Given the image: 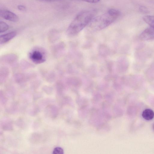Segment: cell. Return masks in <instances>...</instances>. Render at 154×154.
I'll return each instance as SVG.
<instances>
[{
	"label": "cell",
	"mask_w": 154,
	"mask_h": 154,
	"mask_svg": "<svg viewBox=\"0 0 154 154\" xmlns=\"http://www.w3.org/2000/svg\"><path fill=\"white\" fill-rule=\"evenodd\" d=\"M8 25L5 22L0 21V32L2 33L7 31L8 29Z\"/></svg>",
	"instance_id": "9c48e42d"
},
{
	"label": "cell",
	"mask_w": 154,
	"mask_h": 154,
	"mask_svg": "<svg viewBox=\"0 0 154 154\" xmlns=\"http://www.w3.org/2000/svg\"><path fill=\"white\" fill-rule=\"evenodd\" d=\"M16 35V32L12 31L0 35V44H4L8 42L14 37Z\"/></svg>",
	"instance_id": "8992f818"
},
{
	"label": "cell",
	"mask_w": 154,
	"mask_h": 154,
	"mask_svg": "<svg viewBox=\"0 0 154 154\" xmlns=\"http://www.w3.org/2000/svg\"><path fill=\"white\" fill-rule=\"evenodd\" d=\"M120 15L118 10L110 9L104 13L94 17L89 23V26L94 30H102L113 23Z\"/></svg>",
	"instance_id": "7a4b0ae2"
},
{
	"label": "cell",
	"mask_w": 154,
	"mask_h": 154,
	"mask_svg": "<svg viewBox=\"0 0 154 154\" xmlns=\"http://www.w3.org/2000/svg\"><path fill=\"white\" fill-rule=\"evenodd\" d=\"M139 38L143 41L154 40V28L150 26L145 29L140 34Z\"/></svg>",
	"instance_id": "277c9868"
},
{
	"label": "cell",
	"mask_w": 154,
	"mask_h": 154,
	"mask_svg": "<svg viewBox=\"0 0 154 154\" xmlns=\"http://www.w3.org/2000/svg\"><path fill=\"white\" fill-rule=\"evenodd\" d=\"M39 0L45 1H53L55 0Z\"/></svg>",
	"instance_id": "4fadbf2b"
},
{
	"label": "cell",
	"mask_w": 154,
	"mask_h": 154,
	"mask_svg": "<svg viewBox=\"0 0 154 154\" xmlns=\"http://www.w3.org/2000/svg\"><path fill=\"white\" fill-rule=\"evenodd\" d=\"M95 11L94 10H86L79 13L69 26L66 33L69 36L74 35L80 32L94 17Z\"/></svg>",
	"instance_id": "6da1fadb"
},
{
	"label": "cell",
	"mask_w": 154,
	"mask_h": 154,
	"mask_svg": "<svg viewBox=\"0 0 154 154\" xmlns=\"http://www.w3.org/2000/svg\"><path fill=\"white\" fill-rule=\"evenodd\" d=\"M0 15L4 19L12 22H17L19 20L18 17L15 14L8 10L1 9Z\"/></svg>",
	"instance_id": "5b68a950"
},
{
	"label": "cell",
	"mask_w": 154,
	"mask_h": 154,
	"mask_svg": "<svg viewBox=\"0 0 154 154\" xmlns=\"http://www.w3.org/2000/svg\"><path fill=\"white\" fill-rule=\"evenodd\" d=\"M29 57L30 60L35 64H40L45 61L44 53L38 49L32 50L29 53Z\"/></svg>",
	"instance_id": "3957f363"
},
{
	"label": "cell",
	"mask_w": 154,
	"mask_h": 154,
	"mask_svg": "<svg viewBox=\"0 0 154 154\" xmlns=\"http://www.w3.org/2000/svg\"><path fill=\"white\" fill-rule=\"evenodd\" d=\"M142 115L145 119L150 120L154 117V112L151 109H146L143 112Z\"/></svg>",
	"instance_id": "52a82bcc"
},
{
	"label": "cell",
	"mask_w": 154,
	"mask_h": 154,
	"mask_svg": "<svg viewBox=\"0 0 154 154\" xmlns=\"http://www.w3.org/2000/svg\"><path fill=\"white\" fill-rule=\"evenodd\" d=\"M153 129L154 130V124L153 125Z\"/></svg>",
	"instance_id": "5bb4252c"
},
{
	"label": "cell",
	"mask_w": 154,
	"mask_h": 154,
	"mask_svg": "<svg viewBox=\"0 0 154 154\" xmlns=\"http://www.w3.org/2000/svg\"><path fill=\"white\" fill-rule=\"evenodd\" d=\"M63 153V149L60 147H56L55 148L53 152L54 154H62Z\"/></svg>",
	"instance_id": "30bf717a"
},
{
	"label": "cell",
	"mask_w": 154,
	"mask_h": 154,
	"mask_svg": "<svg viewBox=\"0 0 154 154\" xmlns=\"http://www.w3.org/2000/svg\"><path fill=\"white\" fill-rule=\"evenodd\" d=\"M18 9L20 11H24L26 9V7L23 5H20L17 6Z\"/></svg>",
	"instance_id": "7c38bea8"
},
{
	"label": "cell",
	"mask_w": 154,
	"mask_h": 154,
	"mask_svg": "<svg viewBox=\"0 0 154 154\" xmlns=\"http://www.w3.org/2000/svg\"><path fill=\"white\" fill-rule=\"evenodd\" d=\"M143 19L146 23L154 28V16L146 15L143 17Z\"/></svg>",
	"instance_id": "ba28073f"
},
{
	"label": "cell",
	"mask_w": 154,
	"mask_h": 154,
	"mask_svg": "<svg viewBox=\"0 0 154 154\" xmlns=\"http://www.w3.org/2000/svg\"><path fill=\"white\" fill-rule=\"evenodd\" d=\"M84 1L85 2L92 3H96L99 2L100 0H78Z\"/></svg>",
	"instance_id": "8fae6325"
}]
</instances>
